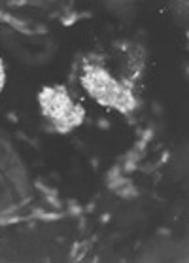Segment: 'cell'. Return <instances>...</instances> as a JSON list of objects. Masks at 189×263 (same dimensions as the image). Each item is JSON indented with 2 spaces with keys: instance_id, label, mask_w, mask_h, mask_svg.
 I'll use <instances>...</instances> for the list:
<instances>
[{
  "instance_id": "1",
  "label": "cell",
  "mask_w": 189,
  "mask_h": 263,
  "mask_svg": "<svg viewBox=\"0 0 189 263\" xmlns=\"http://www.w3.org/2000/svg\"><path fill=\"white\" fill-rule=\"evenodd\" d=\"M82 85L101 106L114 108L121 114H130L138 106L129 82H118L101 65L83 66Z\"/></svg>"
},
{
  "instance_id": "2",
  "label": "cell",
  "mask_w": 189,
  "mask_h": 263,
  "mask_svg": "<svg viewBox=\"0 0 189 263\" xmlns=\"http://www.w3.org/2000/svg\"><path fill=\"white\" fill-rule=\"evenodd\" d=\"M42 116L46 118L55 131L61 135L70 133L85 120V108L74 102L63 85H47L38 95Z\"/></svg>"
},
{
  "instance_id": "3",
  "label": "cell",
  "mask_w": 189,
  "mask_h": 263,
  "mask_svg": "<svg viewBox=\"0 0 189 263\" xmlns=\"http://www.w3.org/2000/svg\"><path fill=\"white\" fill-rule=\"evenodd\" d=\"M4 84H6V70H4V63L0 59V93L4 89Z\"/></svg>"
}]
</instances>
